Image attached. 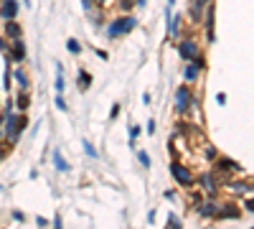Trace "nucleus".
Segmentation results:
<instances>
[{
	"label": "nucleus",
	"instance_id": "obj_21",
	"mask_svg": "<svg viewBox=\"0 0 254 229\" xmlns=\"http://www.w3.org/2000/svg\"><path fill=\"white\" fill-rule=\"evenodd\" d=\"M66 49H69V54H82V43L76 38H69L66 41Z\"/></svg>",
	"mask_w": 254,
	"mask_h": 229
},
{
	"label": "nucleus",
	"instance_id": "obj_12",
	"mask_svg": "<svg viewBox=\"0 0 254 229\" xmlns=\"http://www.w3.org/2000/svg\"><path fill=\"white\" fill-rule=\"evenodd\" d=\"M214 0H193V5H191V20L193 23H201V18H203V10H206V5H211Z\"/></svg>",
	"mask_w": 254,
	"mask_h": 229
},
{
	"label": "nucleus",
	"instance_id": "obj_35",
	"mask_svg": "<svg viewBox=\"0 0 254 229\" xmlns=\"http://www.w3.org/2000/svg\"><path fill=\"white\" fill-rule=\"evenodd\" d=\"M216 102H219V105H226V95H224V92H219V95H216Z\"/></svg>",
	"mask_w": 254,
	"mask_h": 229
},
{
	"label": "nucleus",
	"instance_id": "obj_25",
	"mask_svg": "<svg viewBox=\"0 0 254 229\" xmlns=\"http://www.w3.org/2000/svg\"><path fill=\"white\" fill-rule=\"evenodd\" d=\"M137 160H140V163L145 166V168H150V155H148L145 151H140V153H137Z\"/></svg>",
	"mask_w": 254,
	"mask_h": 229
},
{
	"label": "nucleus",
	"instance_id": "obj_3",
	"mask_svg": "<svg viewBox=\"0 0 254 229\" xmlns=\"http://www.w3.org/2000/svg\"><path fill=\"white\" fill-rule=\"evenodd\" d=\"M196 105H198V99L193 97V89H191L188 82L175 89V112L178 114H188Z\"/></svg>",
	"mask_w": 254,
	"mask_h": 229
},
{
	"label": "nucleus",
	"instance_id": "obj_13",
	"mask_svg": "<svg viewBox=\"0 0 254 229\" xmlns=\"http://www.w3.org/2000/svg\"><path fill=\"white\" fill-rule=\"evenodd\" d=\"M196 211L201 214L203 219H214L216 211H219V204H216V201H201V204L196 206Z\"/></svg>",
	"mask_w": 254,
	"mask_h": 229
},
{
	"label": "nucleus",
	"instance_id": "obj_6",
	"mask_svg": "<svg viewBox=\"0 0 254 229\" xmlns=\"http://www.w3.org/2000/svg\"><path fill=\"white\" fill-rule=\"evenodd\" d=\"M5 56H8L10 64H23L26 61V43H23V38L10 41V49H8Z\"/></svg>",
	"mask_w": 254,
	"mask_h": 229
},
{
	"label": "nucleus",
	"instance_id": "obj_37",
	"mask_svg": "<svg viewBox=\"0 0 254 229\" xmlns=\"http://www.w3.org/2000/svg\"><path fill=\"white\" fill-rule=\"evenodd\" d=\"M163 196H165V199H168V201H175V191H165V193H163Z\"/></svg>",
	"mask_w": 254,
	"mask_h": 229
},
{
	"label": "nucleus",
	"instance_id": "obj_39",
	"mask_svg": "<svg viewBox=\"0 0 254 229\" xmlns=\"http://www.w3.org/2000/svg\"><path fill=\"white\" fill-rule=\"evenodd\" d=\"M148 133H150V135L155 133V120H150V122H148Z\"/></svg>",
	"mask_w": 254,
	"mask_h": 229
},
{
	"label": "nucleus",
	"instance_id": "obj_43",
	"mask_svg": "<svg viewBox=\"0 0 254 229\" xmlns=\"http://www.w3.org/2000/svg\"><path fill=\"white\" fill-rule=\"evenodd\" d=\"M173 3H175V0H168V5H173Z\"/></svg>",
	"mask_w": 254,
	"mask_h": 229
},
{
	"label": "nucleus",
	"instance_id": "obj_8",
	"mask_svg": "<svg viewBox=\"0 0 254 229\" xmlns=\"http://www.w3.org/2000/svg\"><path fill=\"white\" fill-rule=\"evenodd\" d=\"M196 186H201L206 193H211V196H214L216 189H219V178H216L214 171H206V173H201V176L196 178Z\"/></svg>",
	"mask_w": 254,
	"mask_h": 229
},
{
	"label": "nucleus",
	"instance_id": "obj_38",
	"mask_svg": "<svg viewBox=\"0 0 254 229\" xmlns=\"http://www.w3.org/2000/svg\"><path fill=\"white\" fill-rule=\"evenodd\" d=\"M117 114H119V105H115V107H112V112H109V117H112V120H115V117H117Z\"/></svg>",
	"mask_w": 254,
	"mask_h": 229
},
{
	"label": "nucleus",
	"instance_id": "obj_24",
	"mask_svg": "<svg viewBox=\"0 0 254 229\" xmlns=\"http://www.w3.org/2000/svg\"><path fill=\"white\" fill-rule=\"evenodd\" d=\"M84 153H86V155H92V158H97V148H94L89 140H84Z\"/></svg>",
	"mask_w": 254,
	"mask_h": 229
},
{
	"label": "nucleus",
	"instance_id": "obj_18",
	"mask_svg": "<svg viewBox=\"0 0 254 229\" xmlns=\"http://www.w3.org/2000/svg\"><path fill=\"white\" fill-rule=\"evenodd\" d=\"M51 158H53V166H56V171H61V173H66V171L71 168V166H69V160L61 155V151H53Z\"/></svg>",
	"mask_w": 254,
	"mask_h": 229
},
{
	"label": "nucleus",
	"instance_id": "obj_10",
	"mask_svg": "<svg viewBox=\"0 0 254 229\" xmlns=\"http://www.w3.org/2000/svg\"><path fill=\"white\" fill-rule=\"evenodd\" d=\"M239 216H241V209L229 201V204H219V211L214 219H239Z\"/></svg>",
	"mask_w": 254,
	"mask_h": 229
},
{
	"label": "nucleus",
	"instance_id": "obj_5",
	"mask_svg": "<svg viewBox=\"0 0 254 229\" xmlns=\"http://www.w3.org/2000/svg\"><path fill=\"white\" fill-rule=\"evenodd\" d=\"M178 54L183 61H193L198 54H201V49H198V43L193 38H178Z\"/></svg>",
	"mask_w": 254,
	"mask_h": 229
},
{
	"label": "nucleus",
	"instance_id": "obj_17",
	"mask_svg": "<svg viewBox=\"0 0 254 229\" xmlns=\"http://www.w3.org/2000/svg\"><path fill=\"white\" fill-rule=\"evenodd\" d=\"M13 102H16V107H18L20 112H26V110L31 107V95H28L26 89H20V92H18V97H13Z\"/></svg>",
	"mask_w": 254,
	"mask_h": 229
},
{
	"label": "nucleus",
	"instance_id": "obj_20",
	"mask_svg": "<svg viewBox=\"0 0 254 229\" xmlns=\"http://www.w3.org/2000/svg\"><path fill=\"white\" fill-rule=\"evenodd\" d=\"M53 87H56L59 95H64V89H66V79H64V66H61V64L56 66V84H53Z\"/></svg>",
	"mask_w": 254,
	"mask_h": 229
},
{
	"label": "nucleus",
	"instance_id": "obj_16",
	"mask_svg": "<svg viewBox=\"0 0 254 229\" xmlns=\"http://www.w3.org/2000/svg\"><path fill=\"white\" fill-rule=\"evenodd\" d=\"M198 76H201V69H198L193 61H191L188 66L183 69V79H186V82H188V84H196V82H198Z\"/></svg>",
	"mask_w": 254,
	"mask_h": 229
},
{
	"label": "nucleus",
	"instance_id": "obj_1",
	"mask_svg": "<svg viewBox=\"0 0 254 229\" xmlns=\"http://www.w3.org/2000/svg\"><path fill=\"white\" fill-rule=\"evenodd\" d=\"M28 128V117L26 114H16V112H3V135L10 140V145L18 143L20 133Z\"/></svg>",
	"mask_w": 254,
	"mask_h": 229
},
{
	"label": "nucleus",
	"instance_id": "obj_7",
	"mask_svg": "<svg viewBox=\"0 0 254 229\" xmlns=\"http://www.w3.org/2000/svg\"><path fill=\"white\" fill-rule=\"evenodd\" d=\"M214 171L216 173H239L241 171V166L237 163L234 158H226V155H216V163H214Z\"/></svg>",
	"mask_w": 254,
	"mask_h": 229
},
{
	"label": "nucleus",
	"instance_id": "obj_14",
	"mask_svg": "<svg viewBox=\"0 0 254 229\" xmlns=\"http://www.w3.org/2000/svg\"><path fill=\"white\" fill-rule=\"evenodd\" d=\"M229 191L234 196H244V193H254V186L247 181H229Z\"/></svg>",
	"mask_w": 254,
	"mask_h": 229
},
{
	"label": "nucleus",
	"instance_id": "obj_19",
	"mask_svg": "<svg viewBox=\"0 0 254 229\" xmlns=\"http://www.w3.org/2000/svg\"><path fill=\"white\" fill-rule=\"evenodd\" d=\"M76 84H79L82 92H84V89H89V84H92V74H89V72H84V69H79V74H76Z\"/></svg>",
	"mask_w": 254,
	"mask_h": 229
},
{
	"label": "nucleus",
	"instance_id": "obj_26",
	"mask_svg": "<svg viewBox=\"0 0 254 229\" xmlns=\"http://www.w3.org/2000/svg\"><path fill=\"white\" fill-rule=\"evenodd\" d=\"M168 227H173V229H181L183 224H181V219H178L175 214H170V216H168Z\"/></svg>",
	"mask_w": 254,
	"mask_h": 229
},
{
	"label": "nucleus",
	"instance_id": "obj_31",
	"mask_svg": "<svg viewBox=\"0 0 254 229\" xmlns=\"http://www.w3.org/2000/svg\"><path fill=\"white\" fill-rule=\"evenodd\" d=\"M244 209H247L249 214H254V196H249V199H247V204H244Z\"/></svg>",
	"mask_w": 254,
	"mask_h": 229
},
{
	"label": "nucleus",
	"instance_id": "obj_40",
	"mask_svg": "<svg viewBox=\"0 0 254 229\" xmlns=\"http://www.w3.org/2000/svg\"><path fill=\"white\" fill-rule=\"evenodd\" d=\"M0 143H3V114H0Z\"/></svg>",
	"mask_w": 254,
	"mask_h": 229
},
{
	"label": "nucleus",
	"instance_id": "obj_30",
	"mask_svg": "<svg viewBox=\"0 0 254 229\" xmlns=\"http://www.w3.org/2000/svg\"><path fill=\"white\" fill-rule=\"evenodd\" d=\"M216 155H219V151H216V148H211V145H208V148H206V158H214V160H216Z\"/></svg>",
	"mask_w": 254,
	"mask_h": 229
},
{
	"label": "nucleus",
	"instance_id": "obj_34",
	"mask_svg": "<svg viewBox=\"0 0 254 229\" xmlns=\"http://www.w3.org/2000/svg\"><path fill=\"white\" fill-rule=\"evenodd\" d=\"M198 204H201V196H198V193H193V196H191V206H193V209H196Z\"/></svg>",
	"mask_w": 254,
	"mask_h": 229
},
{
	"label": "nucleus",
	"instance_id": "obj_36",
	"mask_svg": "<svg viewBox=\"0 0 254 229\" xmlns=\"http://www.w3.org/2000/svg\"><path fill=\"white\" fill-rule=\"evenodd\" d=\"M137 135H140V128H130V140H135Z\"/></svg>",
	"mask_w": 254,
	"mask_h": 229
},
{
	"label": "nucleus",
	"instance_id": "obj_42",
	"mask_svg": "<svg viewBox=\"0 0 254 229\" xmlns=\"http://www.w3.org/2000/svg\"><path fill=\"white\" fill-rule=\"evenodd\" d=\"M148 3V0H137V5H145Z\"/></svg>",
	"mask_w": 254,
	"mask_h": 229
},
{
	"label": "nucleus",
	"instance_id": "obj_27",
	"mask_svg": "<svg viewBox=\"0 0 254 229\" xmlns=\"http://www.w3.org/2000/svg\"><path fill=\"white\" fill-rule=\"evenodd\" d=\"M56 107H59L61 112H66V110H69V105H66V99H64V95H56Z\"/></svg>",
	"mask_w": 254,
	"mask_h": 229
},
{
	"label": "nucleus",
	"instance_id": "obj_9",
	"mask_svg": "<svg viewBox=\"0 0 254 229\" xmlns=\"http://www.w3.org/2000/svg\"><path fill=\"white\" fill-rule=\"evenodd\" d=\"M18 10H20L18 0H0V18H3V20L18 18Z\"/></svg>",
	"mask_w": 254,
	"mask_h": 229
},
{
	"label": "nucleus",
	"instance_id": "obj_41",
	"mask_svg": "<svg viewBox=\"0 0 254 229\" xmlns=\"http://www.w3.org/2000/svg\"><path fill=\"white\" fill-rule=\"evenodd\" d=\"M94 5H99V8H104V5H107V0H94Z\"/></svg>",
	"mask_w": 254,
	"mask_h": 229
},
{
	"label": "nucleus",
	"instance_id": "obj_28",
	"mask_svg": "<svg viewBox=\"0 0 254 229\" xmlns=\"http://www.w3.org/2000/svg\"><path fill=\"white\" fill-rule=\"evenodd\" d=\"M10 148H13V145H8V143H0V160H3V158L8 155V151H10Z\"/></svg>",
	"mask_w": 254,
	"mask_h": 229
},
{
	"label": "nucleus",
	"instance_id": "obj_23",
	"mask_svg": "<svg viewBox=\"0 0 254 229\" xmlns=\"http://www.w3.org/2000/svg\"><path fill=\"white\" fill-rule=\"evenodd\" d=\"M135 5H137V0H119V8H122L125 13H130V10L135 8Z\"/></svg>",
	"mask_w": 254,
	"mask_h": 229
},
{
	"label": "nucleus",
	"instance_id": "obj_33",
	"mask_svg": "<svg viewBox=\"0 0 254 229\" xmlns=\"http://www.w3.org/2000/svg\"><path fill=\"white\" fill-rule=\"evenodd\" d=\"M36 224L38 227H49V219H46V216H36Z\"/></svg>",
	"mask_w": 254,
	"mask_h": 229
},
{
	"label": "nucleus",
	"instance_id": "obj_32",
	"mask_svg": "<svg viewBox=\"0 0 254 229\" xmlns=\"http://www.w3.org/2000/svg\"><path fill=\"white\" fill-rule=\"evenodd\" d=\"M0 51L8 54V38H5V36H0Z\"/></svg>",
	"mask_w": 254,
	"mask_h": 229
},
{
	"label": "nucleus",
	"instance_id": "obj_11",
	"mask_svg": "<svg viewBox=\"0 0 254 229\" xmlns=\"http://www.w3.org/2000/svg\"><path fill=\"white\" fill-rule=\"evenodd\" d=\"M3 36L8 38V41H16V38H23V28L16 23V18L13 20H5V28H3Z\"/></svg>",
	"mask_w": 254,
	"mask_h": 229
},
{
	"label": "nucleus",
	"instance_id": "obj_15",
	"mask_svg": "<svg viewBox=\"0 0 254 229\" xmlns=\"http://www.w3.org/2000/svg\"><path fill=\"white\" fill-rule=\"evenodd\" d=\"M13 79H16V84L20 87V89H31V76H28V72H26V69L23 66H18L16 69V72H13Z\"/></svg>",
	"mask_w": 254,
	"mask_h": 229
},
{
	"label": "nucleus",
	"instance_id": "obj_22",
	"mask_svg": "<svg viewBox=\"0 0 254 229\" xmlns=\"http://www.w3.org/2000/svg\"><path fill=\"white\" fill-rule=\"evenodd\" d=\"M10 82H13V79H10V61H8V66H5V74H3V87H5V92H10V87H13Z\"/></svg>",
	"mask_w": 254,
	"mask_h": 229
},
{
	"label": "nucleus",
	"instance_id": "obj_29",
	"mask_svg": "<svg viewBox=\"0 0 254 229\" xmlns=\"http://www.w3.org/2000/svg\"><path fill=\"white\" fill-rule=\"evenodd\" d=\"M10 216H13V222H18V224H20V222H26V214H23V211H13Z\"/></svg>",
	"mask_w": 254,
	"mask_h": 229
},
{
	"label": "nucleus",
	"instance_id": "obj_2",
	"mask_svg": "<svg viewBox=\"0 0 254 229\" xmlns=\"http://www.w3.org/2000/svg\"><path fill=\"white\" fill-rule=\"evenodd\" d=\"M137 28V18L135 16H119L112 18L107 26V38H119V36H127L130 31Z\"/></svg>",
	"mask_w": 254,
	"mask_h": 229
},
{
	"label": "nucleus",
	"instance_id": "obj_4",
	"mask_svg": "<svg viewBox=\"0 0 254 229\" xmlns=\"http://www.w3.org/2000/svg\"><path fill=\"white\" fill-rule=\"evenodd\" d=\"M170 176H173V181L178 183V186H183V189H193V186H196L193 171L186 166V163H181V160H173V163H170Z\"/></svg>",
	"mask_w": 254,
	"mask_h": 229
}]
</instances>
